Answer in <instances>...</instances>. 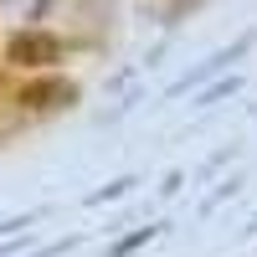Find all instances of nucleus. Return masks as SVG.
<instances>
[{"label": "nucleus", "instance_id": "nucleus-1", "mask_svg": "<svg viewBox=\"0 0 257 257\" xmlns=\"http://www.w3.org/2000/svg\"><path fill=\"white\" fill-rule=\"evenodd\" d=\"M57 57H62V41L52 31H16L6 41V62H16V67H52Z\"/></svg>", "mask_w": 257, "mask_h": 257}, {"label": "nucleus", "instance_id": "nucleus-2", "mask_svg": "<svg viewBox=\"0 0 257 257\" xmlns=\"http://www.w3.org/2000/svg\"><path fill=\"white\" fill-rule=\"evenodd\" d=\"M57 98L67 103V98H72V88H67V82L41 77V82H26V88H21V108H57Z\"/></svg>", "mask_w": 257, "mask_h": 257}]
</instances>
